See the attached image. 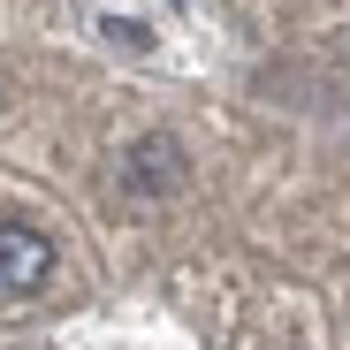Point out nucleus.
<instances>
[{
  "mask_svg": "<svg viewBox=\"0 0 350 350\" xmlns=\"http://www.w3.org/2000/svg\"><path fill=\"white\" fill-rule=\"evenodd\" d=\"M46 267H53V244L38 237V228L0 221V297H23V289H38Z\"/></svg>",
  "mask_w": 350,
  "mask_h": 350,
  "instance_id": "1",
  "label": "nucleus"
},
{
  "mask_svg": "<svg viewBox=\"0 0 350 350\" xmlns=\"http://www.w3.org/2000/svg\"><path fill=\"white\" fill-rule=\"evenodd\" d=\"M130 183H160V191H175V183H183V152H175L167 137L130 145Z\"/></svg>",
  "mask_w": 350,
  "mask_h": 350,
  "instance_id": "2",
  "label": "nucleus"
}]
</instances>
